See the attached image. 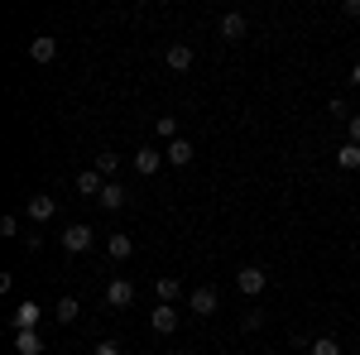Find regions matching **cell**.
<instances>
[{"instance_id":"cell-11","label":"cell","mask_w":360,"mask_h":355,"mask_svg":"<svg viewBox=\"0 0 360 355\" xmlns=\"http://www.w3.org/2000/svg\"><path fill=\"white\" fill-rule=\"evenodd\" d=\"M159 168H164V149H149V144H144V149L135 154V173L139 178H154Z\"/></svg>"},{"instance_id":"cell-6","label":"cell","mask_w":360,"mask_h":355,"mask_svg":"<svg viewBox=\"0 0 360 355\" xmlns=\"http://www.w3.org/2000/svg\"><path fill=\"white\" fill-rule=\"evenodd\" d=\"M130 302H135V283H130V278H111V283H106V307L120 312V307H130Z\"/></svg>"},{"instance_id":"cell-22","label":"cell","mask_w":360,"mask_h":355,"mask_svg":"<svg viewBox=\"0 0 360 355\" xmlns=\"http://www.w3.org/2000/svg\"><path fill=\"white\" fill-rule=\"evenodd\" d=\"M115 168H120V159H115L111 149H101V154H96V173H101V178H111Z\"/></svg>"},{"instance_id":"cell-26","label":"cell","mask_w":360,"mask_h":355,"mask_svg":"<svg viewBox=\"0 0 360 355\" xmlns=\"http://www.w3.org/2000/svg\"><path fill=\"white\" fill-rule=\"evenodd\" d=\"M346 135H351V144H360V115H351V120H346Z\"/></svg>"},{"instance_id":"cell-15","label":"cell","mask_w":360,"mask_h":355,"mask_svg":"<svg viewBox=\"0 0 360 355\" xmlns=\"http://www.w3.org/2000/svg\"><path fill=\"white\" fill-rule=\"evenodd\" d=\"M164 63L173 67V72H188V67H193V49H188V44H173V49L164 53Z\"/></svg>"},{"instance_id":"cell-3","label":"cell","mask_w":360,"mask_h":355,"mask_svg":"<svg viewBox=\"0 0 360 355\" xmlns=\"http://www.w3.org/2000/svg\"><path fill=\"white\" fill-rule=\"evenodd\" d=\"M217 307H221V298H217V288H207V283L188 293V312H193V317H212Z\"/></svg>"},{"instance_id":"cell-14","label":"cell","mask_w":360,"mask_h":355,"mask_svg":"<svg viewBox=\"0 0 360 355\" xmlns=\"http://www.w3.org/2000/svg\"><path fill=\"white\" fill-rule=\"evenodd\" d=\"M77 312H82V302H77V298H68V293H63V298H58V307H53L58 327H72V322H77Z\"/></svg>"},{"instance_id":"cell-13","label":"cell","mask_w":360,"mask_h":355,"mask_svg":"<svg viewBox=\"0 0 360 355\" xmlns=\"http://www.w3.org/2000/svg\"><path fill=\"white\" fill-rule=\"evenodd\" d=\"M336 168H341V173H356L360 168V144H351V139L336 144Z\"/></svg>"},{"instance_id":"cell-20","label":"cell","mask_w":360,"mask_h":355,"mask_svg":"<svg viewBox=\"0 0 360 355\" xmlns=\"http://www.w3.org/2000/svg\"><path fill=\"white\" fill-rule=\"evenodd\" d=\"M307 355H341V346H336V336H312V351Z\"/></svg>"},{"instance_id":"cell-8","label":"cell","mask_w":360,"mask_h":355,"mask_svg":"<svg viewBox=\"0 0 360 355\" xmlns=\"http://www.w3.org/2000/svg\"><path fill=\"white\" fill-rule=\"evenodd\" d=\"M106 254H111V264H125V259L135 254V240H130L125 231H111V235H106Z\"/></svg>"},{"instance_id":"cell-2","label":"cell","mask_w":360,"mask_h":355,"mask_svg":"<svg viewBox=\"0 0 360 355\" xmlns=\"http://www.w3.org/2000/svg\"><path fill=\"white\" fill-rule=\"evenodd\" d=\"M91 245H96V231H91V226H68V231H63V250H68V254H86Z\"/></svg>"},{"instance_id":"cell-28","label":"cell","mask_w":360,"mask_h":355,"mask_svg":"<svg viewBox=\"0 0 360 355\" xmlns=\"http://www.w3.org/2000/svg\"><path fill=\"white\" fill-rule=\"evenodd\" d=\"M341 10H346V15H351V20H360V0H346V5H341Z\"/></svg>"},{"instance_id":"cell-19","label":"cell","mask_w":360,"mask_h":355,"mask_svg":"<svg viewBox=\"0 0 360 355\" xmlns=\"http://www.w3.org/2000/svg\"><path fill=\"white\" fill-rule=\"evenodd\" d=\"M154 293H159V302H178V293H183V283H178V278L168 273V278H159V283H154Z\"/></svg>"},{"instance_id":"cell-29","label":"cell","mask_w":360,"mask_h":355,"mask_svg":"<svg viewBox=\"0 0 360 355\" xmlns=\"http://www.w3.org/2000/svg\"><path fill=\"white\" fill-rule=\"evenodd\" d=\"M351 82H356V86H360V63H356V67H351Z\"/></svg>"},{"instance_id":"cell-1","label":"cell","mask_w":360,"mask_h":355,"mask_svg":"<svg viewBox=\"0 0 360 355\" xmlns=\"http://www.w3.org/2000/svg\"><path fill=\"white\" fill-rule=\"evenodd\" d=\"M236 288H240L245 298H259V293L269 288V273L259 269V264H245V269H236Z\"/></svg>"},{"instance_id":"cell-21","label":"cell","mask_w":360,"mask_h":355,"mask_svg":"<svg viewBox=\"0 0 360 355\" xmlns=\"http://www.w3.org/2000/svg\"><path fill=\"white\" fill-rule=\"evenodd\" d=\"M154 130H159L168 144H173V139H183V135H178V120H173V115H159V120H154Z\"/></svg>"},{"instance_id":"cell-27","label":"cell","mask_w":360,"mask_h":355,"mask_svg":"<svg viewBox=\"0 0 360 355\" xmlns=\"http://www.w3.org/2000/svg\"><path fill=\"white\" fill-rule=\"evenodd\" d=\"M91 355H120V346L115 341H101V346H91Z\"/></svg>"},{"instance_id":"cell-24","label":"cell","mask_w":360,"mask_h":355,"mask_svg":"<svg viewBox=\"0 0 360 355\" xmlns=\"http://www.w3.org/2000/svg\"><path fill=\"white\" fill-rule=\"evenodd\" d=\"M336 115V120H351V101H346V96H332V106H327Z\"/></svg>"},{"instance_id":"cell-18","label":"cell","mask_w":360,"mask_h":355,"mask_svg":"<svg viewBox=\"0 0 360 355\" xmlns=\"http://www.w3.org/2000/svg\"><path fill=\"white\" fill-rule=\"evenodd\" d=\"M15 355H44L39 331H15Z\"/></svg>"},{"instance_id":"cell-23","label":"cell","mask_w":360,"mask_h":355,"mask_svg":"<svg viewBox=\"0 0 360 355\" xmlns=\"http://www.w3.org/2000/svg\"><path fill=\"white\" fill-rule=\"evenodd\" d=\"M240 327H245V331H259V327H264V312H259V307H250L245 317H240Z\"/></svg>"},{"instance_id":"cell-12","label":"cell","mask_w":360,"mask_h":355,"mask_svg":"<svg viewBox=\"0 0 360 355\" xmlns=\"http://www.w3.org/2000/svg\"><path fill=\"white\" fill-rule=\"evenodd\" d=\"M193 154H197V149L188 144V139H173V144L164 149V164H173V168H188V164H193Z\"/></svg>"},{"instance_id":"cell-5","label":"cell","mask_w":360,"mask_h":355,"mask_svg":"<svg viewBox=\"0 0 360 355\" xmlns=\"http://www.w3.org/2000/svg\"><path fill=\"white\" fill-rule=\"evenodd\" d=\"M39 317H44V307L29 298V302H20V307L10 312V327H15V331H34V327H39Z\"/></svg>"},{"instance_id":"cell-10","label":"cell","mask_w":360,"mask_h":355,"mask_svg":"<svg viewBox=\"0 0 360 355\" xmlns=\"http://www.w3.org/2000/svg\"><path fill=\"white\" fill-rule=\"evenodd\" d=\"M29 58H34V63H53L58 58V39L53 34H34V39H29Z\"/></svg>"},{"instance_id":"cell-25","label":"cell","mask_w":360,"mask_h":355,"mask_svg":"<svg viewBox=\"0 0 360 355\" xmlns=\"http://www.w3.org/2000/svg\"><path fill=\"white\" fill-rule=\"evenodd\" d=\"M0 235H5V240L20 235V217H0Z\"/></svg>"},{"instance_id":"cell-16","label":"cell","mask_w":360,"mask_h":355,"mask_svg":"<svg viewBox=\"0 0 360 355\" xmlns=\"http://www.w3.org/2000/svg\"><path fill=\"white\" fill-rule=\"evenodd\" d=\"M101 188H106V178H101L96 168H86V173H77V192H82V197H101Z\"/></svg>"},{"instance_id":"cell-4","label":"cell","mask_w":360,"mask_h":355,"mask_svg":"<svg viewBox=\"0 0 360 355\" xmlns=\"http://www.w3.org/2000/svg\"><path fill=\"white\" fill-rule=\"evenodd\" d=\"M245 15H240V10H226L221 20H217V34H221L226 44H240V39H245Z\"/></svg>"},{"instance_id":"cell-7","label":"cell","mask_w":360,"mask_h":355,"mask_svg":"<svg viewBox=\"0 0 360 355\" xmlns=\"http://www.w3.org/2000/svg\"><path fill=\"white\" fill-rule=\"evenodd\" d=\"M178 317H183V312H178L173 302H159V307L149 312V327L159 331V336H168V331H178Z\"/></svg>"},{"instance_id":"cell-9","label":"cell","mask_w":360,"mask_h":355,"mask_svg":"<svg viewBox=\"0 0 360 355\" xmlns=\"http://www.w3.org/2000/svg\"><path fill=\"white\" fill-rule=\"evenodd\" d=\"M53 212H58V202L49 197V192H34V197H29V221H34V226L53 221Z\"/></svg>"},{"instance_id":"cell-17","label":"cell","mask_w":360,"mask_h":355,"mask_svg":"<svg viewBox=\"0 0 360 355\" xmlns=\"http://www.w3.org/2000/svg\"><path fill=\"white\" fill-rule=\"evenodd\" d=\"M96 202H101V212H120V207H125V188H120V183H106Z\"/></svg>"}]
</instances>
